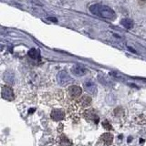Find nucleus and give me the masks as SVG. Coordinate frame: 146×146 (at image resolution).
<instances>
[{"mask_svg": "<svg viewBox=\"0 0 146 146\" xmlns=\"http://www.w3.org/2000/svg\"><path fill=\"white\" fill-rule=\"evenodd\" d=\"M71 72L74 74L75 76L78 77H81V76H84L87 72H88V70L86 68H84L83 66H80V65H75L73 66L71 68Z\"/></svg>", "mask_w": 146, "mask_h": 146, "instance_id": "nucleus-7", "label": "nucleus"}, {"mask_svg": "<svg viewBox=\"0 0 146 146\" xmlns=\"http://www.w3.org/2000/svg\"><path fill=\"white\" fill-rule=\"evenodd\" d=\"M82 90L80 86L77 85H72L68 88V94L71 98H79L81 95Z\"/></svg>", "mask_w": 146, "mask_h": 146, "instance_id": "nucleus-6", "label": "nucleus"}, {"mask_svg": "<svg viewBox=\"0 0 146 146\" xmlns=\"http://www.w3.org/2000/svg\"><path fill=\"white\" fill-rule=\"evenodd\" d=\"M90 103H91V99H90V97H89V96L85 95V96H83V97L80 99V104L83 107L90 106Z\"/></svg>", "mask_w": 146, "mask_h": 146, "instance_id": "nucleus-12", "label": "nucleus"}, {"mask_svg": "<svg viewBox=\"0 0 146 146\" xmlns=\"http://www.w3.org/2000/svg\"><path fill=\"white\" fill-rule=\"evenodd\" d=\"M57 80H58V84L61 86H66L68 84H70L72 81L71 77L68 75V73L65 70H62L58 73L57 76Z\"/></svg>", "mask_w": 146, "mask_h": 146, "instance_id": "nucleus-2", "label": "nucleus"}, {"mask_svg": "<svg viewBox=\"0 0 146 146\" xmlns=\"http://www.w3.org/2000/svg\"><path fill=\"white\" fill-rule=\"evenodd\" d=\"M84 89L88 93L91 94V95H96L97 93V86L94 83L93 81L91 80H87L84 82Z\"/></svg>", "mask_w": 146, "mask_h": 146, "instance_id": "nucleus-4", "label": "nucleus"}, {"mask_svg": "<svg viewBox=\"0 0 146 146\" xmlns=\"http://www.w3.org/2000/svg\"><path fill=\"white\" fill-rule=\"evenodd\" d=\"M27 54H29V56L32 58L36 59L39 58V52H38V50H36V48H31Z\"/></svg>", "mask_w": 146, "mask_h": 146, "instance_id": "nucleus-14", "label": "nucleus"}, {"mask_svg": "<svg viewBox=\"0 0 146 146\" xmlns=\"http://www.w3.org/2000/svg\"><path fill=\"white\" fill-rule=\"evenodd\" d=\"M100 141L106 146L111 145L113 141V135L111 133H110V132H106V133L100 136Z\"/></svg>", "mask_w": 146, "mask_h": 146, "instance_id": "nucleus-9", "label": "nucleus"}, {"mask_svg": "<svg viewBox=\"0 0 146 146\" xmlns=\"http://www.w3.org/2000/svg\"><path fill=\"white\" fill-rule=\"evenodd\" d=\"M59 145L60 146H70L71 141L68 140L65 135H62L59 139Z\"/></svg>", "mask_w": 146, "mask_h": 146, "instance_id": "nucleus-13", "label": "nucleus"}, {"mask_svg": "<svg viewBox=\"0 0 146 146\" xmlns=\"http://www.w3.org/2000/svg\"><path fill=\"white\" fill-rule=\"evenodd\" d=\"M4 80L8 84H13L15 82V75L11 71H7L4 74Z\"/></svg>", "mask_w": 146, "mask_h": 146, "instance_id": "nucleus-10", "label": "nucleus"}, {"mask_svg": "<svg viewBox=\"0 0 146 146\" xmlns=\"http://www.w3.org/2000/svg\"><path fill=\"white\" fill-rule=\"evenodd\" d=\"M51 119L55 121H61L65 117V112H64L62 110L60 109H56V110H53L51 111Z\"/></svg>", "mask_w": 146, "mask_h": 146, "instance_id": "nucleus-5", "label": "nucleus"}, {"mask_svg": "<svg viewBox=\"0 0 146 146\" xmlns=\"http://www.w3.org/2000/svg\"><path fill=\"white\" fill-rule=\"evenodd\" d=\"M102 126H103V127H104V128H105V129H106V130H109V131L111 129V126L110 125V123H109V122H108L107 121H104V122L102 123Z\"/></svg>", "mask_w": 146, "mask_h": 146, "instance_id": "nucleus-15", "label": "nucleus"}, {"mask_svg": "<svg viewBox=\"0 0 146 146\" xmlns=\"http://www.w3.org/2000/svg\"><path fill=\"white\" fill-rule=\"evenodd\" d=\"M2 98L7 100H13L15 99V95H14V91L13 90L8 86H3L2 87Z\"/></svg>", "mask_w": 146, "mask_h": 146, "instance_id": "nucleus-3", "label": "nucleus"}, {"mask_svg": "<svg viewBox=\"0 0 146 146\" xmlns=\"http://www.w3.org/2000/svg\"><path fill=\"white\" fill-rule=\"evenodd\" d=\"M90 11L98 17L106 18L109 20H114L116 17V13L112 8L108 6L100 4H93L90 7Z\"/></svg>", "mask_w": 146, "mask_h": 146, "instance_id": "nucleus-1", "label": "nucleus"}, {"mask_svg": "<svg viewBox=\"0 0 146 146\" xmlns=\"http://www.w3.org/2000/svg\"><path fill=\"white\" fill-rule=\"evenodd\" d=\"M84 117L89 121H92L95 123H98L99 122V117L97 114L95 113V111H93L92 109H90V110H87V111L84 112Z\"/></svg>", "mask_w": 146, "mask_h": 146, "instance_id": "nucleus-8", "label": "nucleus"}, {"mask_svg": "<svg viewBox=\"0 0 146 146\" xmlns=\"http://www.w3.org/2000/svg\"><path fill=\"white\" fill-rule=\"evenodd\" d=\"M121 25L122 27H124L125 29H130L133 27V21H132L131 18H122L121 20Z\"/></svg>", "mask_w": 146, "mask_h": 146, "instance_id": "nucleus-11", "label": "nucleus"}]
</instances>
